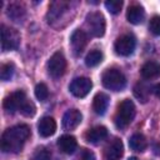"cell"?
Returning a JSON list of instances; mask_svg holds the SVG:
<instances>
[{
    "mask_svg": "<svg viewBox=\"0 0 160 160\" xmlns=\"http://www.w3.org/2000/svg\"><path fill=\"white\" fill-rule=\"evenodd\" d=\"M29 136L30 128L25 124L9 128L1 136V150L4 152H19Z\"/></svg>",
    "mask_w": 160,
    "mask_h": 160,
    "instance_id": "obj_1",
    "label": "cell"
},
{
    "mask_svg": "<svg viewBox=\"0 0 160 160\" xmlns=\"http://www.w3.org/2000/svg\"><path fill=\"white\" fill-rule=\"evenodd\" d=\"M135 105L130 99H125L122 100L119 106H118V111L115 115V125L119 129H124L126 128L135 118Z\"/></svg>",
    "mask_w": 160,
    "mask_h": 160,
    "instance_id": "obj_2",
    "label": "cell"
},
{
    "mask_svg": "<svg viewBox=\"0 0 160 160\" xmlns=\"http://www.w3.org/2000/svg\"><path fill=\"white\" fill-rule=\"evenodd\" d=\"M102 85L112 91H121L126 85V78L125 75L118 70V69H108L102 74L101 78Z\"/></svg>",
    "mask_w": 160,
    "mask_h": 160,
    "instance_id": "obj_3",
    "label": "cell"
},
{
    "mask_svg": "<svg viewBox=\"0 0 160 160\" xmlns=\"http://www.w3.org/2000/svg\"><path fill=\"white\" fill-rule=\"evenodd\" d=\"M85 24L90 31V34L95 38H101L105 34V18L99 11H91L85 18Z\"/></svg>",
    "mask_w": 160,
    "mask_h": 160,
    "instance_id": "obj_4",
    "label": "cell"
},
{
    "mask_svg": "<svg viewBox=\"0 0 160 160\" xmlns=\"http://www.w3.org/2000/svg\"><path fill=\"white\" fill-rule=\"evenodd\" d=\"M20 45V34L16 29L2 25L1 26V49L2 51H10L18 49Z\"/></svg>",
    "mask_w": 160,
    "mask_h": 160,
    "instance_id": "obj_5",
    "label": "cell"
},
{
    "mask_svg": "<svg viewBox=\"0 0 160 160\" xmlns=\"http://www.w3.org/2000/svg\"><path fill=\"white\" fill-rule=\"evenodd\" d=\"M66 70V59L61 51H56L51 55L48 61V71L49 75L54 79H59L65 74Z\"/></svg>",
    "mask_w": 160,
    "mask_h": 160,
    "instance_id": "obj_6",
    "label": "cell"
},
{
    "mask_svg": "<svg viewBox=\"0 0 160 160\" xmlns=\"http://www.w3.org/2000/svg\"><path fill=\"white\" fill-rule=\"evenodd\" d=\"M26 95L22 90H16L14 92H11L10 95H8L5 99H4V109L6 112L9 114H12L15 112L16 110H20V108L22 106V104L26 101Z\"/></svg>",
    "mask_w": 160,
    "mask_h": 160,
    "instance_id": "obj_7",
    "label": "cell"
},
{
    "mask_svg": "<svg viewBox=\"0 0 160 160\" xmlns=\"http://www.w3.org/2000/svg\"><path fill=\"white\" fill-rule=\"evenodd\" d=\"M135 46H136V40L132 35H122L120 36L116 41H115V51L116 54L121 55V56H129L134 52L135 50Z\"/></svg>",
    "mask_w": 160,
    "mask_h": 160,
    "instance_id": "obj_8",
    "label": "cell"
},
{
    "mask_svg": "<svg viewBox=\"0 0 160 160\" xmlns=\"http://www.w3.org/2000/svg\"><path fill=\"white\" fill-rule=\"evenodd\" d=\"M91 88H92V82L88 78H75L70 82V85H69L70 92L74 96H76V98H84V96H86L90 92Z\"/></svg>",
    "mask_w": 160,
    "mask_h": 160,
    "instance_id": "obj_9",
    "label": "cell"
},
{
    "mask_svg": "<svg viewBox=\"0 0 160 160\" xmlns=\"http://www.w3.org/2000/svg\"><path fill=\"white\" fill-rule=\"evenodd\" d=\"M86 44H88V36H86V34L82 30H80V29H76L72 32L71 38H70V45H71V50H72L74 55L75 56H79L84 51Z\"/></svg>",
    "mask_w": 160,
    "mask_h": 160,
    "instance_id": "obj_10",
    "label": "cell"
},
{
    "mask_svg": "<svg viewBox=\"0 0 160 160\" xmlns=\"http://www.w3.org/2000/svg\"><path fill=\"white\" fill-rule=\"evenodd\" d=\"M69 4L65 1H55L50 5L49 8V12H48V22L54 25L55 21H59L62 15L68 11Z\"/></svg>",
    "mask_w": 160,
    "mask_h": 160,
    "instance_id": "obj_11",
    "label": "cell"
},
{
    "mask_svg": "<svg viewBox=\"0 0 160 160\" xmlns=\"http://www.w3.org/2000/svg\"><path fill=\"white\" fill-rule=\"evenodd\" d=\"M81 120H82L81 112L76 109H70L62 116V128L65 130H72L79 126Z\"/></svg>",
    "mask_w": 160,
    "mask_h": 160,
    "instance_id": "obj_12",
    "label": "cell"
},
{
    "mask_svg": "<svg viewBox=\"0 0 160 160\" xmlns=\"http://www.w3.org/2000/svg\"><path fill=\"white\" fill-rule=\"evenodd\" d=\"M38 131L39 135L42 138H49L54 135V132L56 131V121L54 120V118L44 116L38 124Z\"/></svg>",
    "mask_w": 160,
    "mask_h": 160,
    "instance_id": "obj_13",
    "label": "cell"
},
{
    "mask_svg": "<svg viewBox=\"0 0 160 160\" xmlns=\"http://www.w3.org/2000/svg\"><path fill=\"white\" fill-rule=\"evenodd\" d=\"M124 154V146L120 139H114L106 148L105 158L106 160H120Z\"/></svg>",
    "mask_w": 160,
    "mask_h": 160,
    "instance_id": "obj_14",
    "label": "cell"
},
{
    "mask_svg": "<svg viewBox=\"0 0 160 160\" xmlns=\"http://www.w3.org/2000/svg\"><path fill=\"white\" fill-rule=\"evenodd\" d=\"M109 96L105 92H98L92 100V109L98 115H104L109 106Z\"/></svg>",
    "mask_w": 160,
    "mask_h": 160,
    "instance_id": "obj_15",
    "label": "cell"
},
{
    "mask_svg": "<svg viewBox=\"0 0 160 160\" xmlns=\"http://www.w3.org/2000/svg\"><path fill=\"white\" fill-rule=\"evenodd\" d=\"M106 136H108V129L105 126H95L85 134L86 141L91 144H98L104 139H106Z\"/></svg>",
    "mask_w": 160,
    "mask_h": 160,
    "instance_id": "obj_16",
    "label": "cell"
},
{
    "mask_svg": "<svg viewBox=\"0 0 160 160\" xmlns=\"http://www.w3.org/2000/svg\"><path fill=\"white\" fill-rule=\"evenodd\" d=\"M59 149L65 154H72L78 148V141L72 135H62L58 140Z\"/></svg>",
    "mask_w": 160,
    "mask_h": 160,
    "instance_id": "obj_17",
    "label": "cell"
},
{
    "mask_svg": "<svg viewBox=\"0 0 160 160\" xmlns=\"http://www.w3.org/2000/svg\"><path fill=\"white\" fill-rule=\"evenodd\" d=\"M145 18V11L140 5H131L129 6L128 11H126V19L129 22L138 25L140 22H142Z\"/></svg>",
    "mask_w": 160,
    "mask_h": 160,
    "instance_id": "obj_18",
    "label": "cell"
},
{
    "mask_svg": "<svg viewBox=\"0 0 160 160\" xmlns=\"http://www.w3.org/2000/svg\"><path fill=\"white\" fill-rule=\"evenodd\" d=\"M141 76L146 80L160 76V64L156 61H148L141 68Z\"/></svg>",
    "mask_w": 160,
    "mask_h": 160,
    "instance_id": "obj_19",
    "label": "cell"
},
{
    "mask_svg": "<svg viewBox=\"0 0 160 160\" xmlns=\"http://www.w3.org/2000/svg\"><path fill=\"white\" fill-rule=\"evenodd\" d=\"M129 146L131 150L141 152L148 148V141L146 138L142 134H134L130 139H129Z\"/></svg>",
    "mask_w": 160,
    "mask_h": 160,
    "instance_id": "obj_20",
    "label": "cell"
},
{
    "mask_svg": "<svg viewBox=\"0 0 160 160\" xmlns=\"http://www.w3.org/2000/svg\"><path fill=\"white\" fill-rule=\"evenodd\" d=\"M102 59H104L102 52L100 50H98V49H94V50L89 51L88 55L85 56V64L89 68H94V66L99 65L102 61Z\"/></svg>",
    "mask_w": 160,
    "mask_h": 160,
    "instance_id": "obj_21",
    "label": "cell"
},
{
    "mask_svg": "<svg viewBox=\"0 0 160 160\" xmlns=\"http://www.w3.org/2000/svg\"><path fill=\"white\" fill-rule=\"evenodd\" d=\"M8 16L14 21H20L25 16V10L20 4H11L8 8Z\"/></svg>",
    "mask_w": 160,
    "mask_h": 160,
    "instance_id": "obj_22",
    "label": "cell"
},
{
    "mask_svg": "<svg viewBox=\"0 0 160 160\" xmlns=\"http://www.w3.org/2000/svg\"><path fill=\"white\" fill-rule=\"evenodd\" d=\"M134 95H135L136 99H139V101L146 102L148 98H149V90H148V88L144 84L138 82L135 85V88H134Z\"/></svg>",
    "mask_w": 160,
    "mask_h": 160,
    "instance_id": "obj_23",
    "label": "cell"
},
{
    "mask_svg": "<svg viewBox=\"0 0 160 160\" xmlns=\"http://www.w3.org/2000/svg\"><path fill=\"white\" fill-rule=\"evenodd\" d=\"M14 65L12 64H2L1 69H0V78L4 81H9L11 80V78L14 76Z\"/></svg>",
    "mask_w": 160,
    "mask_h": 160,
    "instance_id": "obj_24",
    "label": "cell"
},
{
    "mask_svg": "<svg viewBox=\"0 0 160 160\" xmlns=\"http://www.w3.org/2000/svg\"><path fill=\"white\" fill-rule=\"evenodd\" d=\"M35 96L40 101H45L49 96V89L44 82H40L35 86Z\"/></svg>",
    "mask_w": 160,
    "mask_h": 160,
    "instance_id": "obj_25",
    "label": "cell"
},
{
    "mask_svg": "<svg viewBox=\"0 0 160 160\" xmlns=\"http://www.w3.org/2000/svg\"><path fill=\"white\" fill-rule=\"evenodd\" d=\"M20 112H21L24 116L31 118V116L35 115V112H36V108H35L34 102H31L30 100H26V101L22 104V106L20 108Z\"/></svg>",
    "mask_w": 160,
    "mask_h": 160,
    "instance_id": "obj_26",
    "label": "cell"
},
{
    "mask_svg": "<svg viewBox=\"0 0 160 160\" xmlns=\"http://www.w3.org/2000/svg\"><path fill=\"white\" fill-rule=\"evenodd\" d=\"M105 8L108 9L109 12L118 14L122 8V1L121 0H108L105 1Z\"/></svg>",
    "mask_w": 160,
    "mask_h": 160,
    "instance_id": "obj_27",
    "label": "cell"
},
{
    "mask_svg": "<svg viewBox=\"0 0 160 160\" xmlns=\"http://www.w3.org/2000/svg\"><path fill=\"white\" fill-rule=\"evenodd\" d=\"M149 30L151 34L159 36L160 35V15H155L149 21Z\"/></svg>",
    "mask_w": 160,
    "mask_h": 160,
    "instance_id": "obj_28",
    "label": "cell"
},
{
    "mask_svg": "<svg viewBox=\"0 0 160 160\" xmlns=\"http://www.w3.org/2000/svg\"><path fill=\"white\" fill-rule=\"evenodd\" d=\"M34 160H51V154L44 148L38 149L34 154Z\"/></svg>",
    "mask_w": 160,
    "mask_h": 160,
    "instance_id": "obj_29",
    "label": "cell"
},
{
    "mask_svg": "<svg viewBox=\"0 0 160 160\" xmlns=\"http://www.w3.org/2000/svg\"><path fill=\"white\" fill-rule=\"evenodd\" d=\"M80 160H96V159H95V155L90 150H84Z\"/></svg>",
    "mask_w": 160,
    "mask_h": 160,
    "instance_id": "obj_30",
    "label": "cell"
},
{
    "mask_svg": "<svg viewBox=\"0 0 160 160\" xmlns=\"http://www.w3.org/2000/svg\"><path fill=\"white\" fill-rule=\"evenodd\" d=\"M154 92H155L156 98H158V99H160V82H159V84H156V85L154 86Z\"/></svg>",
    "mask_w": 160,
    "mask_h": 160,
    "instance_id": "obj_31",
    "label": "cell"
},
{
    "mask_svg": "<svg viewBox=\"0 0 160 160\" xmlns=\"http://www.w3.org/2000/svg\"><path fill=\"white\" fill-rule=\"evenodd\" d=\"M128 160H139V159H138V158H135V156H131V158H129Z\"/></svg>",
    "mask_w": 160,
    "mask_h": 160,
    "instance_id": "obj_32",
    "label": "cell"
}]
</instances>
